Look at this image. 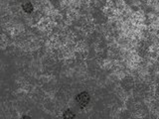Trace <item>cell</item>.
Instances as JSON below:
<instances>
[{
  "label": "cell",
  "instance_id": "1",
  "mask_svg": "<svg viewBox=\"0 0 159 119\" xmlns=\"http://www.w3.org/2000/svg\"><path fill=\"white\" fill-rule=\"evenodd\" d=\"M76 101L77 103L80 105V107L84 108L88 105L89 101V94L87 91H84V92H81L76 96Z\"/></svg>",
  "mask_w": 159,
  "mask_h": 119
},
{
  "label": "cell",
  "instance_id": "2",
  "mask_svg": "<svg viewBox=\"0 0 159 119\" xmlns=\"http://www.w3.org/2000/svg\"><path fill=\"white\" fill-rule=\"evenodd\" d=\"M22 7H23V10L26 13H31L33 11V5L31 4L30 2H27V3H25V4H23Z\"/></svg>",
  "mask_w": 159,
  "mask_h": 119
},
{
  "label": "cell",
  "instance_id": "3",
  "mask_svg": "<svg viewBox=\"0 0 159 119\" xmlns=\"http://www.w3.org/2000/svg\"><path fill=\"white\" fill-rule=\"evenodd\" d=\"M63 117H64L65 119H73V118L75 117V114H74V112H72V110L68 109V110H66V111L64 112Z\"/></svg>",
  "mask_w": 159,
  "mask_h": 119
},
{
  "label": "cell",
  "instance_id": "4",
  "mask_svg": "<svg viewBox=\"0 0 159 119\" xmlns=\"http://www.w3.org/2000/svg\"><path fill=\"white\" fill-rule=\"evenodd\" d=\"M20 119H32L30 116H23L22 118H20Z\"/></svg>",
  "mask_w": 159,
  "mask_h": 119
}]
</instances>
